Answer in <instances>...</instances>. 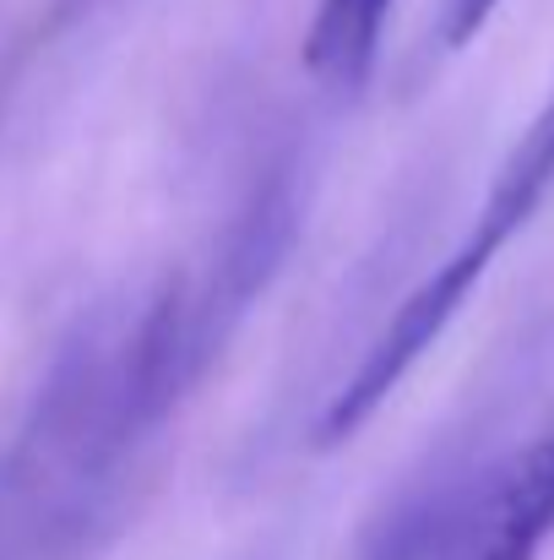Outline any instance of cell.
Listing matches in <instances>:
<instances>
[{
	"instance_id": "6da1fadb",
	"label": "cell",
	"mask_w": 554,
	"mask_h": 560,
	"mask_svg": "<svg viewBox=\"0 0 554 560\" xmlns=\"http://www.w3.org/2000/svg\"><path fill=\"white\" fill-rule=\"evenodd\" d=\"M550 190H554V93H550V104L533 115V126L522 131V142L506 153V164H500V175L484 190L479 218L468 223V234L402 300V311L369 343V354L343 381V392L327 402V413H321V446L354 435L369 413L386 402V392L424 360V349L457 322V311L468 305V294L484 283V272L495 267V256L539 218V207H544Z\"/></svg>"
},
{
	"instance_id": "7a4b0ae2",
	"label": "cell",
	"mask_w": 554,
	"mask_h": 560,
	"mask_svg": "<svg viewBox=\"0 0 554 560\" xmlns=\"http://www.w3.org/2000/svg\"><path fill=\"white\" fill-rule=\"evenodd\" d=\"M554 539V490L511 457L484 485L435 506L397 560H539Z\"/></svg>"
},
{
	"instance_id": "3957f363",
	"label": "cell",
	"mask_w": 554,
	"mask_h": 560,
	"mask_svg": "<svg viewBox=\"0 0 554 560\" xmlns=\"http://www.w3.org/2000/svg\"><path fill=\"white\" fill-rule=\"evenodd\" d=\"M391 5L397 0H321L316 5L305 60L332 93H359L369 82L386 22H391Z\"/></svg>"
}]
</instances>
